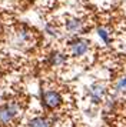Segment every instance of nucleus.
<instances>
[{
	"label": "nucleus",
	"mask_w": 126,
	"mask_h": 127,
	"mask_svg": "<svg viewBox=\"0 0 126 127\" xmlns=\"http://www.w3.org/2000/svg\"><path fill=\"white\" fill-rule=\"evenodd\" d=\"M19 113V106L16 103H6L0 107V124L10 123Z\"/></svg>",
	"instance_id": "1"
},
{
	"label": "nucleus",
	"mask_w": 126,
	"mask_h": 127,
	"mask_svg": "<svg viewBox=\"0 0 126 127\" xmlns=\"http://www.w3.org/2000/svg\"><path fill=\"white\" fill-rule=\"evenodd\" d=\"M42 98H43V103L46 104V107H49V109H56L62 103V96L53 90H47V92L42 93Z\"/></svg>",
	"instance_id": "2"
},
{
	"label": "nucleus",
	"mask_w": 126,
	"mask_h": 127,
	"mask_svg": "<svg viewBox=\"0 0 126 127\" xmlns=\"http://www.w3.org/2000/svg\"><path fill=\"white\" fill-rule=\"evenodd\" d=\"M89 49V41L85 39H74L70 41V53L73 56H82Z\"/></svg>",
	"instance_id": "3"
},
{
	"label": "nucleus",
	"mask_w": 126,
	"mask_h": 127,
	"mask_svg": "<svg viewBox=\"0 0 126 127\" xmlns=\"http://www.w3.org/2000/svg\"><path fill=\"white\" fill-rule=\"evenodd\" d=\"M105 86L100 84V83H95V84H92L90 90H89V94H90V98L93 103H99L100 100L103 98L105 96Z\"/></svg>",
	"instance_id": "4"
},
{
	"label": "nucleus",
	"mask_w": 126,
	"mask_h": 127,
	"mask_svg": "<svg viewBox=\"0 0 126 127\" xmlns=\"http://www.w3.org/2000/svg\"><path fill=\"white\" fill-rule=\"evenodd\" d=\"M83 29V22L80 19H69L66 22V30L70 32V33H77Z\"/></svg>",
	"instance_id": "5"
},
{
	"label": "nucleus",
	"mask_w": 126,
	"mask_h": 127,
	"mask_svg": "<svg viewBox=\"0 0 126 127\" xmlns=\"http://www.w3.org/2000/svg\"><path fill=\"white\" fill-rule=\"evenodd\" d=\"M29 127H52V121L46 117H34L29 121Z\"/></svg>",
	"instance_id": "6"
},
{
	"label": "nucleus",
	"mask_w": 126,
	"mask_h": 127,
	"mask_svg": "<svg viewBox=\"0 0 126 127\" xmlns=\"http://www.w3.org/2000/svg\"><path fill=\"white\" fill-rule=\"evenodd\" d=\"M66 62V56L64 54H62V53H52L50 54V59H49V63L52 64V66H60V64H63Z\"/></svg>",
	"instance_id": "7"
},
{
	"label": "nucleus",
	"mask_w": 126,
	"mask_h": 127,
	"mask_svg": "<svg viewBox=\"0 0 126 127\" xmlns=\"http://www.w3.org/2000/svg\"><path fill=\"white\" fill-rule=\"evenodd\" d=\"M97 33H99V36L102 37V40L105 41V43H109V34H108V32H106V29L99 27V29H97Z\"/></svg>",
	"instance_id": "8"
},
{
	"label": "nucleus",
	"mask_w": 126,
	"mask_h": 127,
	"mask_svg": "<svg viewBox=\"0 0 126 127\" xmlns=\"http://www.w3.org/2000/svg\"><path fill=\"white\" fill-rule=\"evenodd\" d=\"M116 89L126 92V79H120V80L118 81V84H116Z\"/></svg>",
	"instance_id": "9"
}]
</instances>
